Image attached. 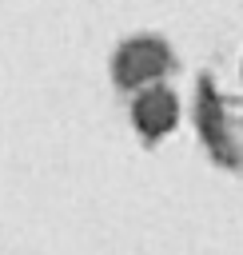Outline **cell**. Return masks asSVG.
Returning <instances> with one entry per match:
<instances>
[{
	"label": "cell",
	"instance_id": "6da1fadb",
	"mask_svg": "<svg viewBox=\"0 0 243 255\" xmlns=\"http://www.w3.org/2000/svg\"><path fill=\"white\" fill-rule=\"evenodd\" d=\"M167 68V48L159 40H135L120 52L116 60V76L120 84H143V80H155L159 72Z\"/></svg>",
	"mask_w": 243,
	"mask_h": 255
},
{
	"label": "cell",
	"instance_id": "7a4b0ae2",
	"mask_svg": "<svg viewBox=\"0 0 243 255\" xmlns=\"http://www.w3.org/2000/svg\"><path fill=\"white\" fill-rule=\"evenodd\" d=\"M135 124H139L147 135H163V131L175 124V100H171V92H163V88L143 92V96L135 100Z\"/></svg>",
	"mask_w": 243,
	"mask_h": 255
}]
</instances>
